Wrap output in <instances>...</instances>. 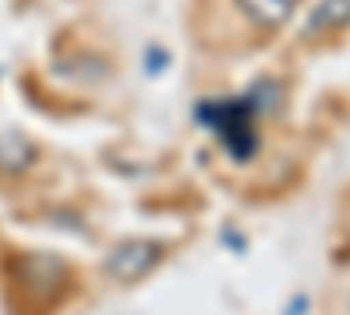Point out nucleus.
<instances>
[{"label": "nucleus", "mask_w": 350, "mask_h": 315, "mask_svg": "<svg viewBox=\"0 0 350 315\" xmlns=\"http://www.w3.org/2000/svg\"><path fill=\"white\" fill-rule=\"evenodd\" d=\"M196 120L214 130L217 140L228 148V154L235 158V161H252L256 151H259V133H256V109L252 102L242 95L235 102H203L196 109Z\"/></svg>", "instance_id": "obj_1"}, {"label": "nucleus", "mask_w": 350, "mask_h": 315, "mask_svg": "<svg viewBox=\"0 0 350 315\" xmlns=\"http://www.w3.org/2000/svg\"><path fill=\"white\" fill-rule=\"evenodd\" d=\"M343 25H350V0H323L308 18V32H329Z\"/></svg>", "instance_id": "obj_5"}, {"label": "nucleus", "mask_w": 350, "mask_h": 315, "mask_svg": "<svg viewBox=\"0 0 350 315\" xmlns=\"http://www.w3.org/2000/svg\"><path fill=\"white\" fill-rule=\"evenodd\" d=\"M298 0H239V8L249 21H256L259 28H280Z\"/></svg>", "instance_id": "obj_4"}, {"label": "nucleus", "mask_w": 350, "mask_h": 315, "mask_svg": "<svg viewBox=\"0 0 350 315\" xmlns=\"http://www.w3.org/2000/svg\"><path fill=\"white\" fill-rule=\"evenodd\" d=\"M305 312H308V298H305V295H298V301H291L287 315H305Z\"/></svg>", "instance_id": "obj_6"}, {"label": "nucleus", "mask_w": 350, "mask_h": 315, "mask_svg": "<svg viewBox=\"0 0 350 315\" xmlns=\"http://www.w3.org/2000/svg\"><path fill=\"white\" fill-rule=\"evenodd\" d=\"M67 266L53 256H25L14 263V291L18 305L32 315H46L67 291Z\"/></svg>", "instance_id": "obj_2"}, {"label": "nucleus", "mask_w": 350, "mask_h": 315, "mask_svg": "<svg viewBox=\"0 0 350 315\" xmlns=\"http://www.w3.org/2000/svg\"><path fill=\"white\" fill-rule=\"evenodd\" d=\"M161 260V245L158 242H148V238H130L123 242L120 249H112L109 252V260H105V273L116 277V280H140L144 273H151Z\"/></svg>", "instance_id": "obj_3"}]
</instances>
